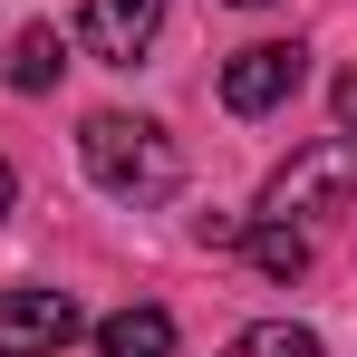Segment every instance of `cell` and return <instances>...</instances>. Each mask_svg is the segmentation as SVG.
<instances>
[{
  "mask_svg": "<svg viewBox=\"0 0 357 357\" xmlns=\"http://www.w3.org/2000/svg\"><path fill=\"white\" fill-rule=\"evenodd\" d=\"M10 203H20V174H10V165H0V213H10Z\"/></svg>",
  "mask_w": 357,
  "mask_h": 357,
  "instance_id": "obj_11",
  "label": "cell"
},
{
  "mask_svg": "<svg viewBox=\"0 0 357 357\" xmlns=\"http://www.w3.org/2000/svg\"><path fill=\"white\" fill-rule=\"evenodd\" d=\"M232 357H319V338L309 328H290V319H261V328H241Z\"/></svg>",
  "mask_w": 357,
  "mask_h": 357,
  "instance_id": "obj_9",
  "label": "cell"
},
{
  "mask_svg": "<svg viewBox=\"0 0 357 357\" xmlns=\"http://www.w3.org/2000/svg\"><path fill=\"white\" fill-rule=\"evenodd\" d=\"M68 338H77L68 290H0V357H59Z\"/></svg>",
  "mask_w": 357,
  "mask_h": 357,
  "instance_id": "obj_4",
  "label": "cell"
},
{
  "mask_svg": "<svg viewBox=\"0 0 357 357\" xmlns=\"http://www.w3.org/2000/svg\"><path fill=\"white\" fill-rule=\"evenodd\" d=\"M155 29H165V0H87V10H77L87 59H107V68H135L155 49Z\"/></svg>",
  "mask_w": 357,
  "mask_h": 357,
  "instance_id": "obj_5",
  "label": "cell"
},
{
  "mask_svg": "<svg viewBox=\"0 0 357 357\" xmlns=\"http://www.w3.org/2000/svg\"><path fill=\"white\" fill-rule=\"evenodd\" d=\"M59 68H68V49H59V29H49V20H29V29L10 39V87H20V97H39Z\"/></svg>",
  "mask_w": 357,
  "mask_h": 357,
  "instance_id": "obj_7",
  "label": "cell"
},
{
  "mask_svg": "<svg viewBox=\"0 0 357 357\" xmlns=\"http://www.w3.org/2000/svg\"><path fill=\"white\" fill-rule=\"evenodd\" d=\"M348 203H357V135H319V145H299L290 165L261 183L271 222H290V213H348Z\"/></svg>",
  "mask_w": 357,
  "mask_h": 357,
  "instance_id": "obj_2",
  "label": "cell"
},
{
  "mask_svg": "<svg viewBox=\"0 0 357 357\" xmlns=\"http://www.w3.org/2000/svg\"><path fill=\"white\" fill-rule=\"evenodd\" d=\"M97 357H174V319L165 309H116L97 328Z\"/></svg>",
  "mask_w": 357,
  "mask_h": 357,
  "instance_id": "obj_6",
  "label": "cell"
},
{
  "mask_svg": "<svg viewBox=\"0 0 357 357\" xmlns=\"http://www.w3.org/2000/svg\"><path fill=\"white\" fill-rule=\"evenodd\" d=\"M241 10H261V0H241Z\"/></svg>",
  "mask_w": 357,
  "mask_h": 357,
  "instance_id": "obj_12",
  "label": "cell"
},
{
  "mask_svg": "<svg viewBox=\"0 0 357 357\" xmlns=\"http://www.w3.org/2000/svg\"><path fill=\"white\" fill-rule=\"evenodd\" d=\"M299 77H309V49L261 39V49H241V59L222 68V107H232V116H271L280 97H299Z\"/></svg>",
  "mask_w": 357,
  "mask_h": 357,
  "instance_id": "obj_3",
  "label": "cell"
},
{
  "mask_svg": "<svg viewBox=\"0 0 357 357\" xmlns=\"http://www.w3.org/2000/svg\"><path fill=\"white\" fill-rule=\"evenodd\" d=\"M338 126H348V135H357V68H348V77H338Z\"/></svg>",
  "mask_w": 357,
  "mask_h": 357,
  "instance_id": "obj_10",
  "label": "cell"
},
{
  "mask_svg": "<svg viewBox=\"0 0 357 357\" xmlns=\"http://www.w3.org/2000/svg\"><path fill=\"white\" fill-rule=\"evenodd\" d=\"M241 251H251V271H271V280H299L309 271V241L290 222H241Z\"/></svg>",
  "mask_w": 357,
  "mask_h": 357,
  "instance_id": "obj_8",
  "label": "cell"
},
{
  "mask_svg": "<svg viewBox=\"0 0 357 357\" xmlns=\"http://www.w3.org/2000/svg\"><path fill=\"white\" fill-rule=\"evenodd\" d=\"M77 155H87V174L107 183L116 203H155V193H174V135L145 116H87V135H77Z\"/></svg>",
  "mask_w": 357,
  "mask_h": 357,
  "instance_id": "obj_1",
  "label": "cell"
}]
</instances>
